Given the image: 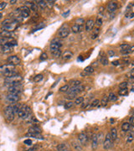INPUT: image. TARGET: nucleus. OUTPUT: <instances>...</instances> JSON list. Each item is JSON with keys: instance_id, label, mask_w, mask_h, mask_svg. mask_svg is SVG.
<instances>
[{"instance_id": "1", "label": "nucleus", "mask_w": 134, "mask_h": 151, "mask_svg": "<svg viewBox=\"0 0 134 151\" xmlns=\"http://www.w3.org/2000/svg\"><path fill=\"white\" fill-rule=\"evenodd\" d=\"M22 81V76L19 75L13 76L6 77L4 80V84L6 86L13 87V86L20 85V82Z\"/></svg>"}, {"instance_id": "2", "label": "nucleus", "mask_w": 134, "mask_h": 151, "mask_svg": "<svg viewBox=\"0 0 134 151\" xmlns=\"http://www.w3.org/2000/svg\"><path fill=\"white\" fill-rule=\"evenodd\" d=\"M31 114V109L28 105L23 104L20 105V108H19V111H18V115L20 118L26 119L30 116Z\"/></svg>"}, {"instance_id": "3", "label": "nucleus", "mask_w": 134, "mask_h": 151, "mask_svg": "<svg viewBox=\"0 0 134 151\" xmlns=\"http://www.w3.org/2000/svg\"><path fill=\"white\" fill-rule=\"evenodd\" d=\"M14 115H15V112L14 109L12 106H8L7 108H5L4 109V116L6 117V119L9 122L13 121L14 119Z\"/></svg>"}, {"instance_id": "4", "label": "nucleus", "mask_w": 134, "mask_h": 151, "mask_svg": "<svg viewBox=\"0 0 134 151\" xmlns=\"http://www.w3.org/2000/svg\"><path fill=\"white\" fill-rule=\"evenodd\" d=\"M70 31V28H69V26L66 25V24H64V25L60 29L59 36L60 38H66L69 35Z\"/></svg>"}, {"instance_id": "5", "label": "nucleus", "mask_w": 134, "mask_h": 151, "mask_svg": "<svg viewBox=\"0 0 134 151\" xmlns=\"http://www.w3.org/2000/svg\"><path fill=\"white\" fill-rule=\"evenodd\" d=\"M8 92H9V94L18 95V96H19V95L22 92V87H21L20 85L9 87H8Z\"/></svg>"}, {"instance_id": "6", "label": "nucleus", "mask_w": 134, "mask_h": 151, "mask_svg": "<svg viewBox=\"0 0 134 151\" xmlns=\"http://www.w3.org/2000/svg\"><path fill=\"white\" fill-rule=\"evenodd\" d=\"M112 145V139L110 136V133H107L105 137V139L103 142V148L105 150H109Z\"/></svg>"}, {"instance_id": "7", "label": "nucleus", "mask_w": 134, "mask_h": 151, "mask_svg": "<svg viewBox=\"0 0 134 151\" xmlns=\"http://www.w3.org/2000/svg\"><path fill=\"white\" fill-rule=\"evenodd\" d=\"M18 27V23L16 21H12L10 24H7V25H4L3 27V30H7V31H10V32H13V30L17 29Z\"/></svg>"}, {"instance_id": "8", "label": "nucleus", "mask_w": 134, "mask_h": 151, "mask_svg": "<svg viewBox=\"0 0 134 151\" xmlns=\"http://www.w3.org/2000/svg\"><path fill=\"white\" fill-rule=\"evenodd\" d=\"M61 45H61V43L57 40V39H56V40H53V42L50 44V51L53 52V51H55V50H60V47H61Z\"/></svg>"}, {"instance_id": "9", "label": "nucleus", "mask_w": 134, "mask_h": 151, "mask_svg": "<svg viewBox=\"0 0 134 151\" xmlns=\"http://www.w3.org/2000/svg\"><path fill=\"white\" fill-rule=\"evenodd\" d=\"M19 12H20V15L23 18H28L30 14V10L27 6H22L19 8Z\"/></svg>"}, {"instance_id": "10", "label": "nucleus", "mask_w": 134, "mask_h": 151, "mask_svg": "<svg viewBox=\"0 0 134 151\" xmlns=\"http://www.w3.org/2000/svg\"><path fill=\"white\" fill-rule=\"evenodd\" d=\"M8 62L9 63V65H12V66H16V65H19L20 63V59L17 56V55H11L8 58Z\"/></svg>"}, {"instance_id": "11", "label": "nucleus", "mask_w": 134, "mask_h": 151, "mask_svg": "<svg viewBox=\"0 0 134 151\" xmlns=\"http://www.w3.org/2000/svg\"><path fill=\"white\" fill-rule=\"evenodd\" d=\"M78 142L81 145H86L88 142V136L84 133H80L78 135Z\"/></svg>"}, {"instance_id": "12", "label": "nucleus", "mask_w": 134, "mask_h": 151, "mask_svg": "<svg viewBox=\"0 0 134 151\" xmlns=\"http://www.w3.org/2000/svg\"><path fill=\"white\" fill-rule=\"evenodd\" d=\"M14 69V66H12V65H3V66H0V73H2V74H4L5 72H7V71H13Z\"/></svg>"}, {"instance_id": "13", "label": "nucleus", "mask_w": 134, "mask_h": 151, "mask_svg": "<svg viewBox=\"0 0 134 151\" xmlns=\"http://www.w3.org/2000/svg\"><path fill=\"white\" fill-rule=\"evenodd\" d=\"M6 100L10 103H16L19 101V96L18 95H13V94H8L6 96Z\"/></svg>"}, {"instance_id": "14", "label": "nucleus", "mask_w": 134, "mask_h": 151, "mask_svg": "<svg viewBox=\"0 0 134 151\" xmlns=\"http://www.w3.org/2000/svg\"><path fill=\"white\" fill-rule=\"evenodd\" d=\"M117 8V3L116 2H111L107 5V11L109 13H113Z\"/></svg>"}, {"instance_id": "15", "label": "nucleus", "mask_w": 134, "mask_h": 151, "mask_svg": "<svg viewBox=\"0 0 134 151\" xmlns=\"http://www.w3.org/2000/svg\"><path fill=\"white\" fill-rule=\"evenodd\" d=\"M94 20L93 19H89V20H87V22L86 23V31H91L93 29V28H94Z\"/></svg>"}, {"instance_id": "16", "label": "nucleus", "mask_w": 134, "mask_h": 151, "mask_svg": "<svg viewBox=\"0 0 134 151\" xmlns=\"http://www.w3.org/2000/svg\"><path fill=\"white\" fill-rule=\"evenodd\" d=\"M0 35L2 36L3 39H9L11 38L12 36L13 35V32H10V31H7V30H3L1 33H0Z\"/></svg>"}, {"instance_id": "17", "label": "nucleus", "mask_w": 134, "mask_h": 151, "mask_svg": "<svg viewBox=\"0 0 134 151\" xmlns=\"http://www.w3.org/2000/svg\"><path fill=\"white\" fill-rule=\"evenodd\" d=\"M57 150L58 151H70V147L66 144H60L57 146Z\"/></svg>"}, {"instance_id": "18", "label": "nucleus", "mask_w": 134, "mask_h": 151, "mask_svg": "<svg viewBox=\"0 0 134 151\" xmlns=\"http://www.w3.org/2000/svg\"><path fill=\"white\" fill-rule=\"evenodd\" d=\"M94 68L92 67L91 66H87V67H86L84 69V71H83V73H82L81 75H90V74H92L93 72H94Z\"/></svg>"}, {"instance_id": "19", "label": "nucleus", "mask_w": 134, "mask_h": 151, "mask_svg": "<svg viewBox=\"0 0 134 151\" xmlns=\"http://www.w3.org/2000/svg\"><path fill=\"white\" fill-rule=\"evenodd\" d=\"M82 29V26L81 25H78V24H74L73 26L71 27V31L75 34H77V33L80 32Z\"/></svg>"}, {"instance_id": "20", "label": "nucleus", "mask_w": 134, "mask_h": 151, "mask_svg": "<svg viewBox=\"0 0 134 151\" xmlns=\"http://www.w3.org/2000/svg\"><path fill=\"white\" fill-rule=\"evenodd\" d=\"M130 128H131V124H129V122H125L121 125V129H122L123 132H128L130 130Z\"/></svg>"}, {"instance_id": "21", "label": "nucleus", "mask_w": 134, "mask_h": 151, "mask_svg": "<svg viewBox=\"0 0 134 151\" xmlns=\"http://www.w3.org/2000/svg\"><path fill=\"white\" fill-rule=\"evenodd\" d=\"M40 132H41V129L37 126H33L29 129V133H40Z\"/></svg>"}, {"instance_id": "22", "label": "nucleus", "mask_w": 134, "mask_h": 151, "mask_svg": "<svg viewBox=\"0 0 134 151\" xmlns=\"http://www.w3.org/2000/svg\"><path fill=\"white\" fill-rule=\"evenodd\" d=\"M110 136H111V138H112V141L117 139V129H116L115 128H112V129H111Z\"/></svg>"}, {"instance_id": "23", "label": "nucleus", "mask_w": 134, "mask_h": 151, "mask_svg": "<svg viewBox=\"0 0 134 151\" xmlns=\"http://www.w3.org/2000/svg\"><path fill=\"white\" fill-rule=\"evenodd\" d=\"M98 142L99 141H98L97 134H94L92 138V149H96V147L98 145Z\"/></svg>"}, {"instance_id": "24", "label": "nucleus", "mask_w": 134, "mask_h": 151, "mask_svg": "<svg viewBox=\"0 0 134 151\" xmlns=\"http://www.w3.org/2000/svg\"><path fill=\"white\" fill-rule=\"evenodd\" d=\"M5 77H10V76H13L18 75V72L16 71V70H13V71H9L5 72L4 74H3Z\"/></svg>"}, {"instance_id": "25", "label": "nucleus", "mask_w": 134, "mask_h": 151, "mask_svg": "<svg viewBox=\"0 0 134 151\" xmlns=\"http://www.w3.org/2000/svg\"><path fill=\"white\" fill-rule=\"evenodd\" d=\"M73 147H74V149H75V150H77V151H82V145L80 144L79 142H76V141H75V142H73Z\"/></svg>"}, {"instance_id": "26", "label": "nucleus", "mask_w": 134, "mask_h": 151, "mask_svg": "<svg viewBox=\"0 0 134 151\" xmlns=\"http://www.w3.org/2000/svg\"><path fill=\"white\" fill-rule=\"evenodd\" d=\"M99 33H100V29L99 28H96V29L93 30L92 34H91V39L92 40H95V39H96L98 37V35H99Z\"/></svg>"}, {"instance_id": "27", "label": "nucleus", "mask_w": 134, "mask_h": 151, "mask_svg": "<svg viewBox=\"0 0 134 151\" xmlns=\"http://www.w3.org/2000/svg\"><path fill=\"white\" fill-rule=\"evenodd\" d=\"M72 56H73V54H72L71 51H69V50H67V51H66L63 54V58L65 60H70L71 59Z\"/></svg>"}, {"instance_id": "28", "label": "nucleus", "mask_w": 134, "mask_h": 151, "mask_svg": "<svg viewBox=\"0 0 134 151\" xmlns=\"http://www.w3.org/2000/svg\"><path fill=\"white\" fill-rule=\"evenodd\" d=\"M107 103H108V96L105 95V96H104L103 97H102L101 101H100V106L105 107L106 105L107 104Z\"/></svg>"}, {"instance_id": "29", "label": "nucleus", "mask_w": 134, "mask_h": 151, "mask_svg": "<svg viewBox=\"0 0 134 151\" xmlns=\"http://www.w3.org/2000/svg\"><path fill=\"white\" fill-rule=\"evenodd\" d=\"M84 102V97L83 96H78V97H75V104L76 105H80L82 104Z\"/></svg>"}, {"instance_id": "30", "label": "nucleus", "mask_w": 134, "mask_h": 151, "mask_svg": "<svg viewBox=\"0 0 134 151\" xmlns=\"http://www.w3.org/2000/svg\"><path fill=\"white\" fill-rule=\"evenodd\" d=\"M26 136H31L34 137V138H40V139H43V136H42L40 133H29Z\"/></svg>"}, {"instance_id": "31", "label": "nucleus", "mask_w": 134, "mask_h": 151, "mask_svg": "<svg viewBox=\"0 0 134 151\" xmlns=\"http://www.w3.org/2000/svg\"><path fill=\"white\" fill-rule=\"evenodd\" d=\"M37 3H37V6L40 7V8H46L47 4H48V3L45 1H37Z\"/></svg>"}, {"instance_id": "32", "label": "nucleus", "mask_w": 134, "mask_h": 151, "mask_svg": "<svg viewBox=\"0 0 134 151\" xmlns=\"http://www.w3.org/2000/svg\"><path fill=\"white\" fill-rule=\"evenodd\" d=\"M100 62L101 63L103 66H107V65H108V59H107V57L105 56H101L100 58Z\"/></svg>"}, {"instance_id": "33", "label": "nucleus", "mask_w": 134, "mask_h": 151, "mask_svg": "<svg viewBox=\"0 0 134 151\" xmlns=\"http://www.w3.org/2000/svg\"><path fill=\"white\" fill-rule=\"evenodd\" d=\"M117 96H116L114 93H112V92H111L110 94H109L108 96V101H111V102H114V101H117Z\"/></svg>"}, {"instance_id": "34", "label": "nucleus", "mask_w": 134, "mask_h": 151, "mask_svg": "<svg viewBox=\"0 0 134 151\" xmlns=\"http://www.w3.org/2000/svg\"><path fill=\"white\" fill-rule=\"evenodd\" d=\"M70 84L72 87H78V86L81 85V82L79 80H74V81H71V82H70Z\"/></svg>"}, {"instance_id": "35", "label": "nucleus", "mask_w": 134, "mask_h": 151, "mask_svg": "<svg viewBox=\"0 0 134 151\" xmlns=\"http://www.w3.org/2000/svg\"><path fill=\"white\" fill-rule=\"evenodd\" d=\"M130 45L128 44H123L120 46V49H121V51H124V50H127L128 49H130Z\"/></svg>"}, {"instance_id": "36", "label": "nucleus", "mask_w": 134, "mask_h": 151, "mask_svg": "<svg viewBox=\"0 0 134 151\" xmlns=\"http://www.w3.org/2000/svg\"><path fill=\"white\" fill-rule=\"evenodd\" d=\"M133 131H131L129 134H128V136H127V143H132V142H133Z\"/></svg>"}, {"instance_id": "37", "label": "nucleus", "mask_w": 134, "mask_h": 151, "mask_svg": "<svg viewBox=\"0 0 134 151\" xmlns=\"http://www.w3.org/2000/svg\"><path fill=\"white\" fill-rule=\"evenodd\" d=\"M99 103H100V101H99V100H98V99H95L94 101H93L92 103H91L90 107H91V108H95V107H97Z\"/></svg>"}, {"instance_id": "38", "label": "nucleus", "mask_w": 134, "mask_h": 151, "mask_svg": "<svg viewBox=\"0 0 134 151\" xmlns=\"http://www.w3.org/2000/svg\"><path fill=\"white\" fill-rule=\"evenodd\" d=\"M69 88H70V86H69L68 84H66V85L61 87L60 88V91L62 92H67V91L69 90Z\"/></svg>"}, {"instance_id": "39", "label": "nucleus", "mask_w": 134, "mask_h": 151, "mask_svg": "<svg viewBox=\"0 0 134 151\" xmlns=\"http://www.w3.org/2000/svg\"><path fill=\"white\" fill-rule=\"evenodd\" d=\"M127 93H128L127 88H126V89H120L119 95H121V96H126V95Z\"/></svg>"}, {"instance_id": "40", "label": "nucleus", "mask_w": 134, "mask_h": 151, "mask_svg": "<svg viewBox=\"0 0 134 151\" xmlns=\"http://www.w3.org/2000/svg\"><path fill=\"white\" fill-rule=\"evenodd\" d=\"M73 106H74L73 102H69V103H66V104H65V108H66V109H70V108H71Z\"/></svg>"}, {"instance_id": "41", "label": "nucleus", "mask_w": 134, "mask_h": 151, "mask_svg": "<svg viewBox=\"0 0 134 151\" xmlns=\"http://www.w3.org/2000/svg\"><path fill=\"white\" fill-rule=\"evenodd\" d=\"M127 87H128V83L127 82H121V83L119 85L120 89H126V88H127Z\"/></svg>"}, {"instance_id": "42", "label": "nucleus", "mask_w": 134, "mask_h": 151, "mask_svg": "<svg viewBox=\"0 0 134 151\" xmlns=\"http://www.w3.org/2000/svg\"><path fill=\"white\" fill-rule=\"evenodd\" d=\"M42 79H43V76L39 74V75H37L36 76L34 77V81L35 82H40Z\"/></svg>"}, {"instance_id": "43", "label": "nucleus", "mask_w": 134, "mask_h": 151, "mask_svg": "<svg viewBox=\"0 0 134 151\" xmlns=\"http://www.w3.org/2000/svg\"><path fill=\"white\" fill-rule=\"evenodd\" d=\"M51 53H52V55H54V56H56V57H58V56H60V55H61V50H55V51H53V52H51Z\"/></svg>"}, {"instance_id": "44", "label": "nucleus", "mask_w": 134, "mask_h": 151, "mask_svg": "<svg viewBox=\"0 0 134 151\" xmlns=\"http://www.w3.org/2000/svg\"><path fill=\"white\" fill-rule=\"evenodd\" d=\"M96 24L97 26H100L102 24V19L100 18V17H97V18H96Z\"/></svg>"}, {"instance_id": "45", "label": "nucleus", "mask_w": 134, "mask_h": 151, "mask_svg": "<svg viewBox=\"0 0 134 151\" xmlns=\"http://www.w3.org/2000/svg\"><path fill=\"white\" fill-rule=\"evenodd\" d=\"M84 22H85L84 19L79 18V19H76V23H75V24H78V25H82V24H84Z\"/></svg>"}, {"instance_id": "46", "label": "nucleus", "mask_w": 134, "mask_h": 151, "mask_svg": "<svg viewBox=\"0 0 134 151\" xmlns=\"http://www.w3.org/2000/svg\"><path fill=\"white\" fill-rule=\"evenodd\" d=\"M13 20H11V19H5L4 21H3V23H2V24H3V26L4 25H7V24H10V23L12 22Z\"/></svg>"}, {"instance_id": "47", "label": "nucleus", "mask_w": 134, "mask_h": 151, "mask_svg": "<svg viewBox=\"0 0 134 151\" xmlns=\"http://www.w3.org/2000/svg\"><path fill=\"white\" fill-rule=\"evenodd\" d=\"M47 54L46 53H43L41 55V56H40V61H45V60L47 59Z\"/></svg>"}, {"instance_id": "48", "label": "nucleus", "mask_w": 134, "mask_h": 151, "mask_svg": "<svg viewBox=\"0 0 134 151\" xmlns=\"http://www.w3.org/2000/svg\"><path fill=\"white\" fill-rule=\"evenodd\" d=\"M6 5H7L6 2H2V3H0V10H3V8L6 7Z\"/></svg>"}, {"instance_id": "49", "label": "nucleus", "mask_w": 134, "mask_h": 151, "mask_svg": "<svg viewBox=\"0 0 134 151\" xmlns=\"http://www.w3.org/2000/svg\"><path fill=\"white\" fill-rule=\"evenodd\" d=\"M24 144H27V145H31V144H32V140H31V139L24 140Z\"/></svg>"}, {"instance_id": "50", "label": "nucleus", "mask_w": 134, "mask_h": 151, "mask_svg": "<svg viewBox=\"0 0 134 151\" xmlns=\"http://www.w3.org/2000/svg\"><path fill=\"white\" fill-rule=\"evenodd\" d=\"M114 55H115V51L114 50H108V55L110 57L112 56H114Z\"/></svg>"}, {"instance_id": "51", "label": "nucleus", "mask_w": 134, "mask_h": 151, "mask_svg": "<svg viewBox=\"0 0 134 151\" xmlns=\"http://www.w3.org/2000/svg\"><path fill=\"white\" fill-rule=\"evenodd\" d=\"M129 124H131V126L133 124V116H131V117H130V123Z\"/></svg>"}, {"instance_id": "52", "label": "nucleus", "mask_w": 134, "mask_h": 151, "mask_svg": "<svg viewBox=\"0 0 134 151\" xmlns=\"http://www.w3.org/2000/svg\"><path fill=\"white\" fill-rule=\"evenodd\" d=\"M112 65H113V66H118V65H119V61H112Z\"/></svg>"}, {"instance_id": "53", "label": "nucleus", "mask_w": 134, "mask_h": 151, "mask_svg": "<svg viewBox=\"0 0 134 151\" xmlns=\"http://www.w3.org/2000/svg\"><path fill=\"white\" fill-rule=\"evenodd\" d=\"M16 2H17L16 0H11V1H10V3H11V4H14Z\"/></svg>"}, {"instance_id": "54", "label": "nucleus", "mask_w": 134, "mask_h": 151, "mask_svg": "<svg viewBox=\"0 0 134 151\" xmlns=\"http://www.w3.org/2000/svg\"><path fill=\"white\" fill-rule=\"evenodd\" d=\"M36 150V147H35V148H32V149H30V150H29L28 151H35Z\"/></svg>"}, {"instance_id": "55", "label": "nucleus", "mask_w": 134, "mask_h": 151, "mask_svg": "<svg viewBox=\"0 0 134 151\" xmlns=\"http://www.w3.org/2000/svg\"><path fill=\"white\" fill-rule=\"evenodd\" d=\"M2 18H3V14H2V13H0V19H1Z\"/></svg>"}]
</instances>
